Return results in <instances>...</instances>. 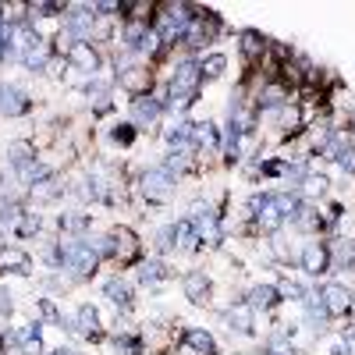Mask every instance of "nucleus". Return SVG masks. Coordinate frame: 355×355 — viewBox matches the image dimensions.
Masks as SVG:
<instances>
[{
	"label": "nucleus",
	"instance_id": "39",
	"mask_svg": "<svg viewBox=\"0 0 355 355\" xmlns=\"http://www.w3.org/2000/svg\"><path fill=\"white\" fill-rule=\"evenodd\" d=\"M53 355H78V352H75V348H57Z\"/></svg>",
	"mask_w": 355,
	"mask_h": 355
},
{
	"label": "nucleus",
	"instance_id": "16",
	"mask_svg": "<svg viewBox=\"0 0 355 355\" xmlns=\"http://www.w3.org/2000/svg\"><path fill=\"white\" fill-rule=\"evenodd\" d=\"M21 355H40L43 348V323H25V331H18Z\"/></svg>",
	"mask_w": 355,
	"mask_h": 355
},
{
	"label": "nucleus",
	"instance_id": "21",
	"mask_svg": "<svg viewBox=\"0 0 355 355\" xmlns=\"http://www.w3.org/2000/svg\"><path fill=\"white\" fill-rule=\"evenodd\" d=\"M174 227V249H196L199 245V234H196V224L185 217V220H178L171 224Z\"/></svg>",
	"mask_w": 355,
	"mask_h": 355
},
{
	"label": "nucleus",
	"instance_id": "40",
	"mask_svg": "<svg viewBox=\"0 0 355 355\" xmlns=\"http://www.w3.org/2000/svg\"><path fill=\"white\" fill-rule=\"evenodd\" d=\"M4 25H8V18H4V8H0V33H4Z\"/></svg>",
	"mask_w": 355,
	"mask_h": 355
},
{
	"label": "nucleus",
	"instance_id": "7",
	"mask_svg": "<svg viewBox=\"0 0 355 355\" xmlns=\"http://www.w3.org/2000/svg\"><path fill=\"white\" fill-rule=\"evenodd\" d=\"M320 299H323V309L327 316H345L352 309V291L345 284H323L320 288Z\"/></svg>",
	"mask_w": 355,
	"mask_h": 355
},
{
	"label": "nucleus",
	"instance_id": "28",
	"mask_svg": "<svg viewBox=\"0 0 355 355\" xmlns=\"http://www.w3.org/2000/svg\"><path fill=\"white\" fill-rule=\"evenodd\" d=\"M202 75H210V78H217V75H224V68H227V57L224 53H210V57H202Z\"/></svg>",
	"mask_w": 355,
	"mask_h": 355
},
{
	"label": "nucleus",
	"instance_id": "25",
	"mask_svg": "<svg viewBox=\"0 0 355 355\" xmlns=\"http://www.w3.org/2000/svg\"><path fill=\"white\" fill-rule=\"evenodd\" d=\"M323 224H327V220H323L320 217V210H316V206H299V214H295V227H302V231H323Z\"/></svg>",
	"mask_w": 355,
	"mask_h": 355
},
{
	"label": "nucleus",
	"instance_id": "29",
	"mask_svg": "<svg viewBox=\"0 0 355 355\" xmlns=\"http://www.w3.org/2000/svg\"><path fill=\"white\" fill-rule=\"evenodd\" d=\"M85 227H89V217H85V214H61V231L82 234Z\"/></svg>",
	"mask_w": 355,
	"mask_h": 355
},
{
	"label": "nucleus",
	"instance_id": "31",
	"mask_svg": "<svg viewBox=\"0 0 355 355\" xmlns=\"http://www.w3.org/2000/svg\"><path fill=\"white\" fill-rule=\"evenodd\" d=\"M327 185H331V182H327L323 174H309L306 182H302V189H306L309 196H323V192H327Z\"/></svg>",
	"mask_w": 355,
	"mask_h": 355
},
{
	"label": "nucleus",
	"instance_id": "38",
	"mask_svg": "<svg viewBox=\"0 0 355 355\" xmlns=\"http://www.w3.org/2000/svg\"><path fill=\"white\" fill-rule=\"evenodd\" d=\"M4 57H8V40L0 36V61H4Z\"/></svg>",
	"mask_w": 355,
	"mask_h": 355
},
{
	"label": "nucleus",
	"instance_id": "5",
	"mask_svg": "<svg viewBox=\"0 0 355 355\" xmlns=\"http://www.w3.org/2000/svg\"><path fill=\"white\" fill-rule=\"evenodd\" d=\"M302 270L309 277H320V274L331 270V249H327V242H306L302 245Z\"/></svg>",
	"mask_w": 355,
	"mask_h": 355
},
{
	"label": "nucleus",
	"instance_id": "6",
	"mask_svg": "<svg viewBox=\"0 0 355 355\" xmlns=\"http://www.w3.org/2000/svg\"><path fill=\"white\" fill-rule=\"evenodd\" d=\"M64 61L71 71H85V75H93L96 78V68H100V57L93 50V43H75L68 53H64Z\"/></svg>",
	"mask_w": 355,
	"mask_h": 355
},
{
	"label": "nucleus",
	"instance_id": "14",
	"mask_svg": "<svg viewBox=\"0 0 355 355\" xmlns=\"http://www.w3.org/2000/svg\"><path fill=\"white\" fill-rule=\"evenodd\" d=\"M103 291H107V299H110L117 309H132V284H128V281L110 277V281L103 284Z\"/></svg>",
	"mask_w": 355,
	"mask_h": 355
},
{
	"label": "nucleus",
	"instance_id": "33",
	"mask_svg": "<svg viewBox=\"0 0 355 355\" xmlns=\"http://www.w3.org/2000/svg\"><path fill=\"white\" fill-rule=\"evenodd\" d=\"M277 295H284V299H295V302H302V299H306V288H302L299 281H284V284L277 288Z\"/></svg>",
	"mask_w": 355,
	"mask_h": 355
},
{
	"label": "nucleus",
	"instance_id": "32",
	"mask_svg": "<svg viewBox=\"0 0 355 355\" xmlns=\"http://www.w3.org/2000/svg\"><path fill=\"white\" fill-rule=\"evenodd\" d=\"M57 192H61V185H57V178H46V182L33 185V196H36V199H53Z\"/></svg>",
	"mask_w": 355,
	"mask_h": 355
},
{
	"label": "nucleus",
	"instance_id": "35",
	"mask_svg": "<svg viewBox=\"0 0 355 355\" xmlns=\"http://www.w3.org/2000/svg\"><path fill=\"white\" fill-rule=\"evenodd\" d=\"M28 11L40 18H53V11H64V4H28Z\"/></svg>",
	"mask_w": 355,
	"mask_h": 355
},
{
	"label": "nucleus",
	"instance_id": "2",
	"mask_svg": "<svg viewBox=\"0 0 355 355\" xmlns=\"http://www.w3.org/2000/svg\"><path fill=\"white\" fill-rule=\"evenodd\" d=\"M199 82H202V68L192 61H182L171 75V85H167V107L174 114H185L196 100H199Z\"/></svg>",
	"mask_w": 355,
	"mask_h": 355
},
{
	"label": "nucleus",
	"instance_id": "17",
	"mask_svg": "<svg viewBox=\"0 0 355 355\" xmlns=\"http://www.w3.org/2000/svg\"><path fill=\"white\" fill-rule=\"evenodd\" d=\"M8 164L18 171H25L28 164H36V150H33V142H11L8 146Z\"/></svg>",
	"mask_w": 355,
	"mask_h": 355
},
{
	"label": "nucleus",
	"instance_id": "24",
	"mask_svg": "<svg viewBox=\"0 0 355 355\" xmlns=\"http://www.w3.org/2000/svg\"><path fill=\"white\" fill-rule=\"evenodd\" d=\"M185 348H192V352H199V355H214V352H217L214 338L206 334V331H199V327L185 331Z\"/></svg>",
	"mask_w": 355,
	"mask_h": 355
},
{
	"label": "nucleus",
	"instance_id": "27",
	"mask_svg": "<svg viewBox=\"0 0 355 355\" xmlns=\"http://www.w3.org/2000/svg\"><path fill=\"white\" fill-rule=\"evenodd\" d=\"M263 50H266V40L259 33H242V53H245V61L263 57Z\"/></svg>",
	"mask_w": 355,
	"mask_h": 355
},
{
	"label": "nucleus",
	"instance_id": "8",
	"mask_svg": "<svg viewBox=\"0 0 355 355\" xmlns=\"http://www.w3.org/2000/svg\"><path fill=\"white\" fill-rule=\"evenodd\" d=\"M28 96H25V89H18V85H0V114L4 117H21V114H28Z\"/></svg>",
	"mask_w": 355,
	"mask_h": 355
},
{
	"label": "nucleus",
	"instance_id": "23",
	"mask_svg": "<svg viewBox=\"0 0 355 355\" xmlns=\"http://www.w3.org/2000/svg\"><path fill=\"white\" fill-rule=\"evenodd\" d=\"M164 277H167V266H164L160 259H146V263L139 266V281H142L146 288H157Z\"/></svg>",
	"mask_w": 355,
	"mask_h": 355
},
{
	"label": "nucleus",
	"instance_id": "18",
	"mask_svg": "<svg viewBox=\"0 0 355 355\" xmlns=\"http://www.w3.org/2000/svg\"><path fill=\"white\" fill-rule=\"evenodd\" d=\"M327 249H331V266H338V270H348V266H355V242L338 239V242H331Z\"/></svg>",
	"mask_w": 355,
	"mask_h": 355
},
{
	"label": "nucleus",
	"instance_id": "34",
	"mask_svg": "<svg viewBox=\"0 0 355 355\" xmlns=\"http://www.w3.org/2000/svg\"><path fill=\"white\" fill-rule=\"evenodd\" d=\"M334 160L341 164V171H348V174H355V150H352V146H341V150L334 153Z\"/></svg>",
	"mask_w": 355,
	"mask_h": 355
},
{
	"label": "nucleus",
	"instance_id": "10",
	"mask_svg": "<svg viewBox=\"0 0 355 355\" xmlns=\"http://www.w3.org/2000/svg\"><path fill=\"white\" fill-rule=\"evenodd\" d=\"M68 327L78 331V334H85V338H96V334H100V313L85 302V306H78V313L68 320Z\"/></svg>",
	"mask_w": 355,
	"mask_h": 355
},
{
	"label": "nucleus",
	"instance_id": "1",
	"mask_svg": "<svg viewBox=\"0 0 355 355\" xmlns=\"http://www.w3.org/2000/svg\"><path fill=\"white\" fill-rule=\"evenodd\" d=\"M249 210H252V217L259 220L263 231H277L284 220H295L299 199H295L291 192H263V196L249 199Z\"/></svg>",
	"mask_w": 355,
	"mask_h": 355
},
{
	"label": "nucleus",
	"instance_id": "12",
	"mask_svg": "<svg viewBox=\"0 0 355 355\" xmlns=\"http://www.w3.org/2000/svg\"><path fill=\"white\" fill-rule=\"evenodd\" d=\"M185 295L196 302V306H202V302H210V277H206L202 270H192V274H185Z\"/></svg>",
	"mask_w": 355,
	"mask_h": 355
},
{
	"label": "nucleus",
	"instance_id": "41",
	"mask_svg": "<svg viewBox=\"0 0 355 355\" xmlns=\"http://www.w3.org/2000/svg\"><path fill=\"white\" fill-rule=\"evenodd\" d=\"M259 355H266V352H259Z\"/></svg>",
	"mask_w": 355,
	"mask_h": 355
},
{
	"label": "nucleus",
	"instance_id": "3",
	"mask_svg": "<svg viewBox=\"0 0 355 355\" xmlns=\"http://www.w3.org/2000/svg\"><path fill=\"white\" fill-rule=\"evenodd\" d=\"M61 249H64V263L71 266V270L78 274V277H89L96 270V263H100V252L93 249V242H82V239H75V242H61Z\"/></svg>",
	"mask_w": 355,
	"mask_h": 355
},
{
	"label": "nucleus",
	"instance_id": "19",
	"mask_svg": "<svg viewBox=\"0 0 355 355\" xmlns=\"http://www.w3.org/2000/svg\"><path fill=\"white\" fill-rule=\"evenodd\" d=\"M46 61H50V43L40 36L33 46H28V53L21 57V64H25L28 71H43V68H46Z\"/></svg>",
	"mask_w": 355,
	"mask_h": 355
},
{
	"label": "nucleus",
	"instance_id": "9",
	"mask_svg": "<svg viewBox=\"0 0 355 355\" xmlns=\"http://www.w3.org/2000/svg\"><path fill=\"white\" fill-rule=\"evenodd\" d=\"M160 110H164V103H160L153 93L135 96V100H132V125H153L157 117H160Z\"/></svg>",
	"mask_w": 355,
	"mask_h": 355
},
{
	"label": "nucleus",
	"instance_id": "26",
	"mask_svg": "<svg viewBox=\"0 0 355 355\" xmlns=\"http://www.w3.org/2000/svg\"><path fill=\"white\" fill-rule=\"evenodd\" d=\"M40 227H43L40 214H28V210H21L18 220H15V234H18V239H28V234H36Z\"/></svg>",
	"mask_w": 355,
	"mask_h": 355
},
{
	"label": "nucleus",
	"instance_id": "37",
	"mask_svg": "<svg viewBox=\"0 0 355 355\" xmlns=\"http://www.w3.org/2000/svg\"><path fill=\"white\" fill-rule=\"evenodd\" d=\"M0 199H15V182H11V178H0Z\"/></svg>",
	"mask_w": 355,
	"mask_h": 355
},
{
	"label": "nucleus",
	"instance_id": "20",
	"mask_svg": "<svg viewBox=\"0 0 355 355\" xmlns=\"http://www.w3.org/2000/svg\"><path fill=\"white\" fill-rule=\"evenodd\" d=\"M217 128L210 121H199L192 125V150H217Z\"/></svg>",
	"mask_w": 355,
	"mask_h": 355
},
{
	"label": "nucleus",
	"instance_id": "15",
	"mask_svg": "<svg viewBox=\"0 0 355 355\" xmlns=\"http://www.w3.org/2000/svg\"><path fill=\"white\" fill-rule=\"evenodd\" d=\"M117 82H121L125 89H132L135 96H142V89L150 85V71H142V68H132V64H125V68H117Z\"/></svg>",
	"mask_w": 355,
	"mask_h": 355
},
{
	"label": "nucleus",
	"instance_id": "36",
	"mask_svg": "<svg viewBox=\"0 0 355 355\" xmlns=\"http://www.w3.org/2000/svg\"><path fill=\"white\" fill-rule=\"evenodd\" d=\"M11 309H15V306H11V291L0 288V316H11Z\"/></svg>",
	"mask_w": 355,
	"mask_h": 355
},
{
	"label": "nucleus",
	"instance_id": "13",
	"mask_svg": "<svg viewBox=\"0 0 355 355\" xmlns=\"http://www.w3.org/2000/svg\"><path fill=\"white\" fill-rule=\"evenodd\" d=\"M224 323L231 334H252V309L249 306H231L224 313Z\"/></svg>",
	"mask_w": 355,
	"mask_h": 355
},
{
	"label": "nucleus",
	"instance_id": "11",
	"mask_svg": "<svg viewBox=\"0 0 355 355\" xmlns=\"http://www.w3.org/2000/svg\"><path fill=\"white\" fill-rule=\"evenodd\" d=\"M0 270H11V274H33V259H28V252L21 249H0Z\"/></svg>",
	"mask_w": 355,
	"mask_h": 355
},
{
	"label": "nucleus",
	"instance_id": "4",
	"mask_svg": "<svg viewBox=\"0 0 355 355\" xmlns=\"http://www.w3.org/2000/svg\"><path fill=\"white\" fill-rule=\"evenodd\" d=\"M174 192V174L160 164V167H150L142 174V196L150 202H164L167 196Z\"/></svg>",
	"mask_w": 355,
	"mask_h": 355
},
{
	"label": "nucleus",
	"instance_id": "22",
	"mask_svg": "<svg viewBox=\"0 0 355 355\" xmlns=\"http://www.w3.org/2000/svg\"><path fill=\"white\" fill-rule=\"evenodd\" d=\"M277 302V288L274 284H256L252 291H249V309H270Z\"/></svg>",
	"mask_w": 355,
	"mask_h": 355
},
{
	"label": "nucleus",
	"instance_id": "30",
	"mask_svg": "<svg viewBox=\"0 0 355 355\" xmlns=\"http://www.w3.org/2000/svg\"><path fill=\"white\" fill-rule=\"evenodd\" d=\"M132 139H135V125H132V121H125V125H114L110 142H117V146H132Z\"/></svg>",
	"mask_w": 355,
	"mask_h": 355
}]
</instances>
